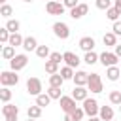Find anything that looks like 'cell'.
Segmentation results:
<instances>
[{
	"label": "cell",
	"instance_id": "39",
	"mask_svg": "<svg viewBox=\"0 0 121 121\" xmlns=\"http://www.w3.org/2000/svg\"><path fill=\"white\" fill-rule=\"evenodd\" d=\"M112 30H113V34H115V36H121V21H115Z\"/></svg>",
	"mask_w": 121,
	"mask_h": 121
},
{
	"label": "cell",
	"instance_id": "8",
	"mask_svg": "<svg viewBox=\"0 0 121 121\" xmlns=\"http://www.w3.org/2000/svg\"><path fill=\"white\" fill-rule=\"evenodd\" d=\"M28 64V57L26 55H15L11 60H9V66H11V70H15V72H19V70H23L25 66Z\"/></svg>",
	"mask_w": 121,
	"mask_h": 121
},
{
	"label": "cell",
	"instance_id": "32",
	"mask_svg": "<svg viewBox=\"0 0 121 121\" xmlns=\"http://www.w3.org/2000/svg\"><path fill=\"white\" fill-rule=\"evenodd\" d=\"M108 98H110V102H112V104H115V106H121V91H112Z\"/></svg>",
	"mask_w": 121,
	"mask_h": 121
},
{
	"label": "cell",
	"instance_id": "24",
	"mask_svg": "<svg viewBox=\"0 0 121 121\" xmlns=\"http://www.w3.org/2000/svg\"><path fill=\"white\" fill-rule=\"evenodd\" d=\"M6 28L13 34V32H19V28H21V23L17 21V19H8V23H6Z\"/></svg>",
	"mask_w": 121,
	"mask_h": 121
},
{
	"label": "cell",
	"instance_id": "13",
	"mask_svg": "<svg viewBox=\"0 0 121 121\" xmlns=\"http://www.w3.org/2000/svg\"><path fill=\"white\" fill-rule=\"evenodd\" d=\"M85 53L87 51H93V47H95V38H91V36H83L81 40H79V43H78Z\"/></svg>",
	"mask_w": 121,
	"mask_h": 121
},
{
	"label": "cell",
	"instance_id": "33",
	"mask_svg": "<svg viewBox=\"0 0 121 121\" xmlns=\"http://www.w3.org/2000/svg\"><path fill=\"white\" fill-rule=\"evenodd\" d=\"M11 13H13V8H11L9 4H2V8H0V15L9 19V15H11Z\"/></svg>",
	"mask_w": 121,
	"mask_h": 121
},
{
	"label": "cell",
	"instance_id": "29",
	"mask_svg": "<svg viewBox=\"0 0 121 121\" xmlns=\"http://www.w3.org/2000/svg\"><path fill=\"white\" fill-rule=\"evenodd\" d=\"M60 76H62L64 79H74V68L68 66V64L62 66V68H60Z\"/></svg>",
	"mask_w": 121,
	"mask_h": 121
},
{
	"label": "cell",
	"instance_id": "16",
	"mask_svg": "<svg viewBox=\"0 0 121 121\" xmlns=\"http://www.w3.org/2000/svg\"><path fill=\"white\" fill-rule=\"evenodd\" d=\"M36 47H38V40L34 36H26L23 42V49L25 51H36Z\"/></svg>",
	"mask_w": 121,
	"mask_h": 121
},
{
	"label": "cell",
	"instance_id": "45",
	"mask_svg": "<svg viewBox=\"0 0 121 121\" xmlns=\"http://www.w3.org/2000/svg\"><path fill=\"white\" fill-rule=\"evenodd\" d=\"M6 121H17V117H11V119H6Z\"/></svg>",
	"mask_w": 121,
	"mask_h": 121
},
{
	"label": "cell",
	"instance_id": "43",
	"mask_svg": "<svg viewBox=\"0 0 121 121\" xmlns=\"http://www.w3.org/2000/svg\"><path fill=\"white\" fill-rule=\"evenodd\" d=\"M64 121H76V119L72 117V113H66V115H64Z\"/></svg>",
	"mask_w": 121,
	"mask_h": 121
},
{
	"label": "cell",
	"instance_id": "46",
	"mask_svg": "<svg viewBox=\"0 0 121 121\" xmlns=\"http://www.w3.org/2000/svg\"><path fill=\"white\" fill-rule=\"evenodd\" d=\"M6 2H8V0H0V4H6Z\"/></svg>",
	"mask_w": 121,
	"mask_h": 121
},
{
	"label": "cell",
	"instance_id": "21",
	"mask_svg": "<svg viewBox=\"0 0 121 121\" xmlns=\"http://www.w3.org/2000/svg\"><path fill=\"white\" fill-rule=\"evenodd\" d=\"M102 42H104V45H117V36L113 34V32H106L104 34V38H102Z\"/></svg>",
	"mask_w": 121,
	"mask_h": 121
},
{
	"label": "cell",
	"instance_id": "35",
	"mask_svg": "<svg viewBox=\"0 0 121 121\" xmlns=\"http://www.w3.org/2000/svg\"><path fill=\"white\" fill-rule=\"evenodd\" d=\"M47 95L51 96V98H60L62 95H60V87H51L49 85V89H47Z\"/></svg>",
	"mask_w": 121,
	"mask_h": 121
},
{
	"label": "cell",
	"instance_id": "41",
	"mask_svg": "<svg viewBox=\"0 0 121 121\" xmlns=\"http://www.w3.org/2000/svg\"><path fill=\"white\" fill-rule=\"evenodd\" d=\"M113 53H115V55L121 59V45H115V47H113Z\"/></svg>",
	"mask_w": 121,
	"mask_h": 121
},
{
	"label": "cell",
	"instance_id": "1",
	"mask_svg": "<svg viewBox=\"0 0 121 121\" xmlns=\"http://www.w3.org/2000/svg\"><path fill=\"white\" fill-rule=\"evenodd\" d=\"M0 83L2 87H11V85H17L19 83V76L15 70H6L0 74Z\"/></svg>",
	"mask_w": 121,
	"mask_h": 121
},
{
	"label": "cell",
	"instance_id": "27",
	"mask_svg": "<svg viewBox=\"0 0 121 121\" xmlns=\"http://www.w3.org/2000/svg\"><path fill=\"white\" fill-rule=\"evenodd\" d=\"M49 102H51V96H49V95H43V93H42V95H38V96H36V104H38V106H42V108L49 106Z\"/></svg>",
	"mask_w": 121,
	"mask_h": 121
},
{
	"label": "cell",
	"instance_id": "4",
	"mask_svg": "<svg viewBox=\"0 0 121 121\" xmlns=\"http://www.w3.org/2000/svg\"><path fill=\"white\" fill-rule=\"evenodd\" d=\"M64 4L62 2H57V0H49L47 4H45V11L49 13V15H62L64 13Z\"/></svg>",
	"mask_w": 121,
	"mask_h": 121
},
{
	"label": "cell",
	"instance_id": "48",
	"mask_svg": "<svg viewBox=\"0 0 121 121\" xmlns=\"http://www.w3.org/2000/svg\"><path fill=\"white\" fill-rule=\"evenodd\" d=\"M23 2H32V0H23Z\"/></svg>",
	"mask_w": 121,
	"mask_h": 121
},
{
	"label": "cell",
	"instance_id": "6",
	"mask_svg": "<svg viewBox=\"0 0 121 121\" xmlns=\"http://www.w3.org/2000/svg\"><path fill=\"white\" fill-rule=\"evenodd\" d=\"M53 32H55V36L60 38V40H66V38L70 36V28H68V25L62 23V21H57V23L53 25Z\"/></svg>",
	"mask_w": 121,
	"mask_h": 121
},
{
	"label": "cell",
	"instance_id": "7",
	"mask_svg": "<svg viewBox=\"0 0 121 121\" xmlns=\"http://www.w3.org/2000/svg\"><path fill=\"white\" fill-rule=\"evenodd\" d=\"M98 60L102 62V66H115L117 64V60H119V57L115 55V53H110V51H104V53H100L98 55Z\"/></svg>",
	"mask_w": 121,
	"mask_h": 121
},
{
	"label": "cell",
	"instance_id": "34",
	"mask_svg": "<svg viewBox=\"0 0 121 121\" xmlns=\"http://www.w3.org/2000/svg\"><path fill=\"white\" fill-rule=\"evenodd\" d=\"M9 36H11V32H9L6 26L0 28V42H2V43H8V42H9Z\"/></svg>",
	"mask_w": 121,
	"mask_h": 121
},
{
	"label": "cell",
	"instance_id": "14",
	"mask_svg": "<svg viewBox=\"0 0 121 121\" xmlns=\"http://www.w3.org/2000/svg\"><path fill=\"white\" fill-rule=\"evenodd\" d=\"M87 81H89V74H87V72H83V70H78V72L74 74V83H76V85H81V87H85V85H87Z\"/></svg>",
	"mask_w": 121,
	"mask_h": 121
},
{
	"label": "cell",
	"instance_id": "18",
	"mask_svg": "<svg viewBox=\"0 0 121 121\" xmlns=\"http://www.w3.org/2000/svg\"><path fill=\"white\" fill-rule=\"evenodd\" d=\"M106 76H108V79H110V81H117V79H119V76H121V72H119L117 64H115V66H108V68H106Z\"/></svg>",
	"mask_w": 121,
	"mask_h": 121
},
{
	"label": "cell",
	"instance_id": "38",
	"mask_svg": "<svg viewBox=\"0 0 121 121\" xmlns=\"http://www.w3.org/2000/svg\"><path fill=\"white\" fill-rule=\"evenodd\" d=\"M49 59H51V60H55V62H59V64H60V60H64V55H60V53H59V51H53V53H51V55H49Z\"/></svg>",
	"mask_w": 121,
	"mask_h": 121
},
{
	"label": "cell",
	"instance_id": "50",
	"mask_svg": "<svg viewBox=\"0 0 121 121\" xmlns=\"http://www.w3.org/2000/svg\"><path fill=\"white\" fill-rule=\"evenodd\" d=\"M119 110H121V106H119Z\"/></svg>",
	"mask_w": 121,
	"mask_h": 121
},
{
	"label": "cell",
	"instance_id": "42",
	"mask_svg": "<svg viewBox=\"0 0 121 121\" xmlns=\"http://www.w3.org/2000/svg\"><path fill=\"white\" fill-rule=\"evenodd\" d=\"M113 8H117L121 11V0H113Z\"/></svg>",
	"mask_w": 121,
	"mask_h": 121
},
{
	"label": "cell",
	"instance_id": "30",
	"mask_svg": "<svg viewBox=\"0 0 121 121\" xmlns=\"http://www.w3.org/2000/svg\"><path fill=\"white\" fill-rule=\"evenodd\" d=\"M36 55H38L40 59H47L51 53H49V47H47V45H38V47H36Z\"/></svg>",
	"mask_w": 121,
	"mask_h": 121
},
{
	"label": "cell",
	"instance_id": "28",
	"mask_svg": "<svg viewBox=\"0 0 121 121\" xmlns=\"http://www.w3.org/2000/svg\"><path fill=\"white\" fill-rule=\"evenodd\" d=\"M83 60L91 66V64H95V62H98V55L95 53V51H87L85 53V57H83Z\"/></svg>",
	"mask_w": 121,
	"mask_h": 121
},
{
	"label": "cell",
	"instance_id": "26",
	"mask_svg": "<svg viewBox=\"0 0 121 121\" xmlns=\"http://www.w3.org/2000/svg\"><path fill=\"white\" fill-rule=\"evenodd\" d=\"M26 113H28V117H32V119H38L40 115H42V106H28V110H26Z\"/></svg>",
	"mask_w": 121,
	"mask_h": 121
},
{
	"label": "cell",
	"instance_id": "19",
	"mask_svg": "<svg viewBox=\"0 0 121 121\" xmlns=\"http://www.w3.org/2000/svg\"><path fill=\"white\" fill-rule=\"evenodd\" d=\"M62 83H64V78L60 76V72L49 76V85H51V87H62Z\"/></svg>",
	"mask_w": 121,
	"mask_h": 121
},
{
	"label": "cell",
	"instance_id": "10",
	"mask_svg": "<svg viewBox=\"0 0 121 121\" xmlns=\"http://www.w3.org/2000/svg\"><path fill=\"white\" fill-rule=\"evenodd\" d=\"M87 11H89V6L87 4H78L76 8L70 9V17L72 19H81L83 15H87Z\"/></svg>",
	"mask_w": 121,
	"mask_h": 121
},
{
	"label": "cell",
	"instance_id": "23",
	"mask_svg": "<svg viewBox=\"0 0 121 121\" xmlns=\"http://www.w3.org/2000/svg\"><path fill=\"white\" fill-rule=\"evenodd\" d=\"M119 15H121V11H119V9H117V8H113V6H112V8H108V9H106V17H108V19H110V21H113V23H115V21H117V19H119Z\"/></svg>",
	"mask_w": 121,
	"mask_h": 121
},
{
	"label": "cell",
	"instance_id": "2",
	"mask_svg": "<svg viewBox=\"0 0 121 121\" xmlns=\"http://www.w3.org/2000/svg\"><path fill=\"white\" fill-rule=\"evenodd\" d=\"M87 89H89L91 93H102V79H100V74H96V72L89 74Z\"/></svg>",
	"mask_w": 121,
	"mask_h": 121
},
{
	"label": "cell",
	"instance_id": "20",
	"mask_svg": "<svg viewBox=\"0 0 121 121\" xmlns=\"http://www.w3.org/2000/svg\"><path fill=\"white\" fill-rule=\"evenodd\" d=\"M23 42H25V38L19 34V32H13L11 36H9V45H13V47H19V45H23Z\"/></svg>",
	"mask_w": 121,
	"mask_h": 121
},
{
	"label": "cell",
	"instance_id": "47",
	"mask_svg": "<svg viewBox=\"0 0 121 121\" xmlns=\"http://www.w3.org/2000/svg\"><path fill=\"white\" fill-rule=\"evenodd\" d=\"M28 121H36V119H32V117H28Z\"/></svg>",
	"mask_w": 121,
	"mask_h": 121
},
{
	"label": "cell",
	"instance_id": "12",
	"mask_svg": "<svg viewBox=\"0 0 121 121\" xmlns=\"http://www.w3.org/2000/svg\"><path fill=\"white\" fill-rule=\"evenodd\" d=\"M62 55H64V62H66L68 66H72V68H76V66L81 62V60H79V57H78L76 53H72V51H64Z\"/></svg>",
	"mask_w": 121,
	"mask_h": 121
},
{
	"label": "cell",
	"instance_id": "49",
	"mask_svg": "<svg viewBox=\"0 0 121 121\" xmlns=\"http://www.w3.org/2000/svg\"><path fill=\"white\" fill-rule=\"evenodd\" d=\"M57 2H62V0H57Z\"/></svg>",
	"mask_w": 121,
	"mask_h": 121
},
{
	"label": "cell",
	"instance_id": "3",
	"mask_svg": "<svg viewBox=\"0 0 121 121\" xmlns=\"http://www.w3.org/2000/svg\"><path fill=\"white\" fill-rule=\"evenodd\" d=\"M83 110H85V115H89V117H95V115H98V112H100L98 102H96L95 98H89V96L83 100Z\"/></svg>",
	"mask_w": 121,
	"mask_h": 121
},
{
	"label": "cell",
	"instance_id": "37",
	"mask_svg": "<svg viewBox=\"0 0 121 121\" xmlns=\"http://www.w3.org/2000/svg\"><path fill=\"white\" fill-rule=\"evenodd\" d=\"M83 115H85V110H83V108H76V110L72 112V117H74L76 121H81Z\"/></svg>",
	"mask_w": 121,
	"mask_h": 121
},
{
	"label": "cell",
	"instance_id": "31",
	"mask_svg": "<svg viewBox=\"0 0 121 121\" xmlns=\"http://www.w3.org/2000/svg\"><path fill=\"white\" fill-rule=\"evenodd\" d=\"M0 100H2L4 104L11 100V91H9V87H2V89H0Z\"/></svg>",
	"mask_w": 121,
	"mask_h": 121
},
{
	"label": "cell",
	"instance_id": "22",
	"mask_svg": "<svg viewBox=\"0 0 121 121\" xmlns=\"http://www.w3.org/2000/svg\"><path fill=\"white\" fill-rule=\"evenodd\" d=\"M2 57L6 59V60H11L13 57H15V47L13 45H4V49H2Z\"/></svg>",
	"mask_w": 121,
	"mask_h": 121
},
{
	"label": "cell",
	"instance_id": "44",
	"mask_svg": "<svg viewBox=\"0 0 121 121\" xmlns=\"http://www.w3.org/2000/svg\"><path fill=\"white\" fill-rule=\"evenodd\" d=\"M89 121H102L100 115H95V117H89Z\"/></svg>",
	"mask_w": 121,
	"mask_h": 121
},
{
	"label": "cell",
	"instance_id": "25",
	"mask_svg": "<svg viewBox=\"0 0 121 121\" xmlns=\"http://www.w3.org/2000/svg\"><path fill=\"white\" fill-rule=\"evenodd\" d=\"M45 72H47V74H57V72H59V62L47 59V60H45Z\"/></svg>",
	"mask_w": 121,
	"mask_h": 121
},
{
	"label": "cell",
	"instance_id": "5",
	"mask_svg": "<svg viewBox=\"0 0 121 121\" xmlns=\"http://www.w3.org/2000/svg\"><path fill=\"white\" fill-rule=\"evenodd\" d=\"M26 91H28V95H32V96L42 95V81H40L38 78H28V79H26Z\"/></svg>",
	"mask_w": 121,
	"mask_h": 121
},
{
	"label": "cell",
	"instance_id": "40",
	"mask_svg": "<svg viewBox=\"0 0 121 121\" xmlns=\"http://www.w3.org/2000/svg\"><path fill=\"white\" fill-rule=\"evenodd\" d=\"M62 4H64L68 9H72V8H76V6H78V0H62Z\"/></svg>",
	"mask_w": 121,
	"mask_h": 121
},
{
	"label": "cell",
	"instance_id": "11",
	"mask_svg": "<svg viewBox=\"0 0 121 121\" xmlns=\"http://www.w3.org/2000/svg\"><path fill=\"white\" fill-rule=\"evenodd\" d=\"M17 113H19V108H17L15 104H9V102H6V104L2 106V115H4L6 119L17 117Z\"/></svg>",
	"mask_w": 121,
	"mask_h": 121
},
{
	"label": "cell",
	"instance_id": "15",
	"mask_svg": "<svg viewBox=\"0 0 121 121\" xmlns=\"http://www.w3.org/2000/svg\"><path fill=\"white\" fill-rule=\"evenodd\" d=\"M87 93H89V89H85V87H81V85H76L74 87V91H72V96L76 98V100H85L87 98Z\"/></svg>",
	"mask_w": 121,
	"mask_h": 121
},
{
	"label": "cell",
	"instance_id": "9",
	"mask_svg": "<svg viewBox=\"0 0 121 121\" xmlns=\"http://www.w3.org/2000/svg\"><path fill=\"white\" fill-rule=\"evenodd\" d=\"M59 102H60V108H62V112H64V113H72V112L78 108V106H76V102H78V100H76L74 96H60V98H59Z\"/></svg>",
	"mask_w": 121,
	"mask_h": 121
},
{
	"label": "cell",
	"instance_id": "36",
	"mask_svg": "<svg viewBox=\"0 0 121 121\" xmlns=\"http://www.w3.org/2000/svg\"><path fill=\"white\" fill-rule=\"evenodd\" d=\"M112 2L113 0H96L95 4H96L98 9H108V8H112Z\"/></svg>",
	"mask_w": 121,
	"mask_h": 121
},
{
	"label": "cell",
	"instance_id": "17",
	"mask_svg": "<svg viewBox=\"0 0 121 121\" xmlns=\"http://www.w3.org/2000/svg\"><path fill=\"white\" fill-rule=\"evenodd\" d=\"M98 115H100L102 121H112V119H113V110H112V106H102L100 112H98Z\"/></svg>",
	"mask_w": 121,
	"mask_h": 121
}]
</instances>
